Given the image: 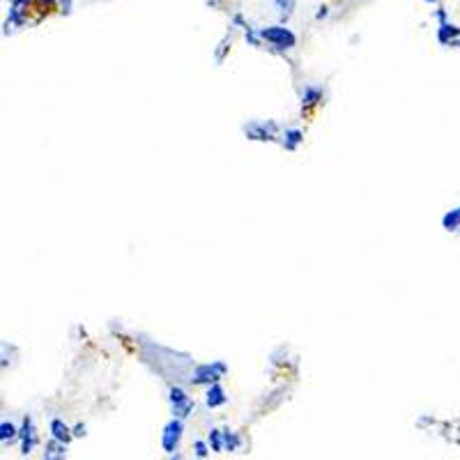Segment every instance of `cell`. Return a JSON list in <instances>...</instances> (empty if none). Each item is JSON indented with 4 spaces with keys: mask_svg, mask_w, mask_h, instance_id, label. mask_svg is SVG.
<instances>
[{
    "mask_svg": "<svg viewBox=\"0 0 460 460\" xmlns=\"http://www.w3.org/2000/svg\"><path fill=\"white\" fill-rule=\"evenodd\" d=\"M263 37L274 42V44H279L281 48H288V46L294 44V35L290 30H286V28H267V30H263Z\"/></svg>",
    "mask_w": 460,
    "mask_h": 460,
    "instance_id": "obj_1",
    "label": "cell"
},
{
    "mask_svg": "<svg viewBox=\"0 0 460 460\" xmlns=\"http://www.w3.org/2000/svg\"><path fill=\"white\" fill-rule=\"evenodd\" d=\"M180 433H182V423L180 421L168 423L166 435H164V446H166V451H175V446H177V442H180Z\"/></svg>",
    "mask_w": 460,
    "mask_h": 460,
    "instance_id": "obj_2",
    "label": "cell"
},
{
    "mask_svg": "<svg viewBox=\"0 0 460 460\" xmlns=\"http://www.w3.org/2000/svg\"><path fill=\"white\" fill-rule=\"evenodd\" d=\"M170 398H173V403L177 405V414L184 416L189 410H191V400H189L187 396L180 391V389H173V391H170Z\"/></svg>",
    "mask_w": 460,
    "mask_h": 460,
    "instance_id": "obj_3",
    "label": "cell"
},
{
    "mask_svg": "<svg viewBox=\"0 0 460 460\" xmlns=\"http://www.w3.org/2000/svg\"><path fill=\"white\" fill-rule=\"evenodd\" d=\"M32 444H35V437H32V423H30V419H25V426H23V453H30Z\"/></svg>",
    "mask_w": 460,
    "mask_h": 460,
    "instance_id": "obj_4",
    "label": "cell"
},
{
    "mask_svg": "<svg viewBox=\"0 0 460 460\" xmlns=\"http://www.w3.org/2000/svg\"><path fill=\"white\" fill-rule=\"evenodd\" d=\"M51 430H53V435H55V439H58V442H69V428L62 421H58V419H55V421L51 423Z\"/></svg>",
    "mask_w": 460,
    "mask_h": 460,
    "instance_id": "obj_5",
    "label": "cell"
},
{
    "mask_svg": "<svg viewBox=\"0 0 460 460\" xmlns=\"http://www.w3.org/2000/svg\"><path fill=\"white\" fill-rule=\"evenodd\" d=\"M223 400H226V398H223V391H221L219 387L210 389V398H207V403H210V405H221Z\"/></svg>",
    "mask_w": 460,
    "mask_h": 460,
    "instance_id": "obj_6",
    "label": "cell"
},
{
    "mask_svg": "<svg viewBox=\"0 0 460 460\" xmlns=\"http://www.w3.org/2000/svg\"><path fill=\"white\" fill-rule=\"evenodd\" d=\"M458 223H460V210H456V212H451V214H446L444 217V226L446 228H458Z\"/></svg>",
    "mask_w": 460,
    "mask_h": 460,
    "instance_id": "obj_7",
    "label": "cell"
},
{
    "mask_svg": "<svg viewBox=\"0 0 460 460\" xmlns=\"http://www.w3.org/2000/svg\"><path fill=\"white\" fill-rule=\"evenodd\" d=\"M2 439H7V437H14V426L12 423H2Z\"/></svg>",
    "mask_w": 460,
    "mask_h": 460,
    "instance_id": "obj_8",
    "label": "cell"
},
{
    "mask_svg": "<svg viewBox=\"0 0 460 460\" xmlns=\"http://www.w3.org/2000/svg\"><path fill=\"white\" fill-rule=\"evenodd\" d=\"M212 446H214V449H217V451H219V449H221V437H219V433H217V430H214V433H212Z\"/></svg>",
    "mask_w": 460,
    "mask_h": 460,
    "instance_id": "obj_9",
    "label": "cell"
},
{
    "mask_svg": "<svg viewBox=\"0 0 460 460\" xmlns=\"http://www.w3.org/2000/svg\"><path fill=\"white\" fill-rule=\"evenodd\" d=\"M196 449H198V456H205V446L203 444H198Z\"/></svg>",
    "mask_w": 460,
    "mask_h": 460,
    "instance_id": "obj_10",
    "label": "cell"
}]
</instances>
